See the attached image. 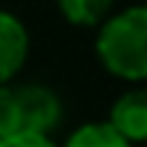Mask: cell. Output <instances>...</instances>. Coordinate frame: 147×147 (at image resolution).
Returning a JSON list of instances; mask_svg holds the SVG:
<instances>
[{
	"label": "cell",
	"instance_id": "obj_1",
	"mask_svg": "<svg viewBox=\"0 0 147 147\" xmlns=\"http://www.w3.org/2000/svg\"><path fill=\"white\" fill-rule=\"evenodd\" d=\"M95 58L113 78L141 84L147 78V9L127 6L110 15L98 26Z\"/></svg>",
	"mask_w": 147,
	"mask_h": 147
},
{
	"label": "cell",
	"instance_id": "obj_2",
	"mask_svg": "<svg viewBox=\"0 0 147 147\" xmlns=\"http://www.w3.org/2000/svg\"><path fill=\"white\" fill-rule=\"evenodd\" d=\"M18 92V104H20V115H23V130L32 136H49L61 118H63V104L55 95V90H49L46 84L29 81V84H15Z\"/></svg>",
	"mask_w": 147,
	"mask_h": 147
},
{
	"label": "cell",
	"instance_id": "obj_3",
	"mask_svg": "<svg viewBox=\"0 0 147 147\" xmlns=\"http://www.w3.org/2000/svg\"><path fill=\"white\" fill-rule=\"evenodd\" d=\"M29 46L32 40L26 23L18 15L0 9V87L12 84L20 75V69L29 61Z\"/></svg>",
	"mask_w": 147,
	"mask_h": 147
},
{
	"label": "cell",
	"instance_id": "obj_4",
	"mask_svg": "<svg viewBox=\"0 0 147 147\" xmlns=\"http://www.w3.org/2000/svg\"><path fill=\"white\" fill-rule=\"evenodd\" d=\"M107 124H110L124 141H130L133 147L141 144V141L147 138V92H144L141 87L121 92V95L113 101V107H110Z\"/></svg>",
	"mask_w": 147,
	"mask_h": 147
},
{
	"label": "cell",
	"instance_id": "obj_5",
	"mask_svg": "<svg viewBox=\"0 0 147 147\" xmlns=\"http://www.w3.org/2000/svg\"><path fill=\"white\" fill-rule=\"evenodd\" d=\"M63 20L69 26H81V29H98L110 15L115 0H55Z\"/></svg>",
	"mask_w": 147,
	"mask_h": 147
},
{
	"label": "cell",
	"instance_id": "obj_6",
	"mask_svg": "<svg viewBox=\"0 0 147 147\" xmlns=\"http://www.w3.org/2000/svg\"><path fill=\"white\" fill-rule=\"evenodd\" d=\"M58 147H133V144L124 141L107 121H87L78 130H72L66 141Z\"/></svg>",
	"mask_w": 147,
	"mask_h": 147
},
{
	"label": "cell",
	"instance_id": "obj_7",
	"mask_svg": "<svg viewBox=\"0 0 147 147\" xmlns=\"http://www.w3.org/2000/svg\"><path fill=\"white\" fill-rule=\"evenodd\" d=\"M23 133L26 130H23V115H20L15 84H3L0 87V141L12 136H23Z\"/></svg>",
	"mask_w": 147,
	"mask_h": 147
},
{
	"label": "cell",
	"instance_id": "obj_8",
	"mask_svg": "<svg viewBox=\"0 0 147 147\" xmlns=\"http://www.w3.org/2000/svg\"><path fill=\"white\" fill-rule=\"evenodd\" d=\"M0 147H58L52 141V136H32V133H23V136H12V138H3Z\"/></svg>",
	"mask_w": 147,
	"mask_h": 147
}]
</instances>
